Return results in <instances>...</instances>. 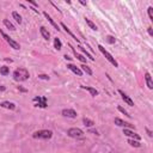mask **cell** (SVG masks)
Masks as SVG:
<instances>
[{"label":"cell","mask_w":153,"mask_h":153,"mask_svg":"<svg viewBox=\"0 0 153 153\" xmlns=\"http://www.w3.org/2000/svg\"><path fill=\"white\" fill-rule=\"evenodd\" d=\"M117 110H119V111H121V113H122L123 115H126V116H128V117H130V116H132V115H129V114H128V111H127V110H126V109H124V108H122V106H120V105L117 106Z\"/></svg>","instance_id":"28"},{"label":"cell","mask_w":153,"mask_h":153,"mask_svg":"<svg viewBox=\"0 0 153 153\" xmlns=\"http://www.w3.org/2000/svg\"><path fill=\"white\" fill-rule=\"evenodd\" d=\"M67 135L72 139H80L84 137V132L80 128H69L67 130Z\"/></svg>","instance_id":"6"},{"label":"cell","mask_w":153,"mask_h":153,"mask_svg":"<svg viewBox=\"0 0 153 153\" xmlns=\"http://www.w3.org/2000/svg\"><path fill=\"white\" fill-rule=\"evenodd\" d=\"M0 106L5 108V109H8V110H14L16 109V104L12 103V102H8V101H5L3 103H0Z\"/></svg>","instance_id":"12"},{"label":"cell","mask_w":153,"mask_h":153,"mask_svg":"<svg viewBox=\"0 0 153 153\" xmlns=\"http://www.w3.org/2000/svg\"><path fill=\"white\" fill-rule=\"evenodd\" d=\"M6 90V87L5 86H3V85H0V92H3V91H5Z\"/></svg>","instance_id":"36"},{"label":"cell","mask_w":153,"mask_h":153,"mask_svg":"<svg viewBox=\"0 0 153 153\" xmlns=\"http://www.w3.org/2000/svg\"><path fill=\"white\" fill-rule=\"evenodd\" d=\"M40 32H41L42 37H43L44 40H47V41L50 40V32L47 30V28H44V26H41V28H40Z\"/></svg>","instance_id":"15"},{"label":"cell","mask_w":153,"mask_h":153,"mask_svg":"<svg viewBox=\"0 0 153 153\" xmlns=\"http://www.w3.org/2000/svg\"><path fill=\"white\" fill-rule=\"evenodd\" d=\"M61 26H62V28H64V29H65V31H66V32H67V34H68L69 36H72V38H73V40H75V41H77L78 43L80 42V40H79V38L77 37V36H75V35H74L73 32H72V31H71V29L68 28V26H67V25H66L65 23H61Z\"/></svg>","instance_id":"14"},{"label":"cell","mask_w":153,"mask_h":153,"mask_svg":"<svg viewBox=\"0 0 153 153\" xmlns=\"http://www.w3.org/2000/svg\"><path fill=\"white\" fill-rule=\"evenodd\" d=\"M146 132H147V134H148V137H151V138L153 137V134H152V132H151V130H150L148 128H146Z\"/></svg>","instance_id":"35"},{"label":"cell","mask_w":153,"mask_h":153,"mask_svg":"<svg viewBox=\"0 0 153 153\" xmlns=\"http://www.w3.org/2000/svg\"><path fill=\"white\" fill-rule=\"evenodd\" d=\"M40 79H43V80H49L50 78H49V75H47V74H38L37 75Z\"/></svg>","instance_id":"31"},{"label":"cell","mask_w":153,"mask_h":153,"mask_svg":"<svg viewBox=\"0 0 153 153\" xmlns=\"http://www.w3.org/2000/svg\"><path fill=\"white\" fill-rule=\"evenodd\" d=\"M109 153H113V152H109Z\"/></svg>","instance_id":"38"},{"label":"cell","mask_w":153,"mask_h":153,"mask_svg":"<svg viewBox=\"0 0 153 153\" xmlns=\"http://www.w3.org/2000/svg\"><path fill=\"white\" fill-rule=\"evenodd\" d=\"M61 114H62V116H65V117H68V119H75L77 116H78L77 111L73 110V109H64V110L61 111Z\"/></svg>","instance_id":"8"},{"label":"cell","mask_w":153,"mask_h":153,"mask_svg":"<svg viewBox=\"0 0 153 153\" xmlns=\"http://www.w3.org/2000/svg\"><path fill=\"white\" fill-rule=\"evenodd\" d=\"M89 133H92L95 135H99V133H98V130H96V129H89Z\"/></svg>","instance_id":"32"},{"label":"cell","mask_w":153,"mask_h":153,"mask_svg":"<svg viewBox=\"0 0 153 153\" xmlns=\"http://www.w3.org/2000/svg\"><path fill=\"white\" fill-rule=\"evenodd\" d=\"M4 25L6 26V28L8 29V30H11V31H14L16 30V28H14V25L8 21V19H4Z\"/></svg>","instance_id":"20"},{"label":"cell","mask_w":153,"mask_h":153,"mask_svg":"<svg viewBox=\"0 0 153 153\" xmlns=\"http://www.w3.org/2000/svg\"><path fill=\"white\" fill-rule=\"evenodd\" d=\"M147 29H148V34H150L151 36H153V30H152V26H148Z\"/></svg>","instance_id":"34"},{"label":"cell","mask_w":153,"mask_h":153,"mask_svg":"<svg viewBox=\"0 0 153 153\" xmlns=\"http://www.w3.org/2000/svg\"><path fill=\"white\" fill-rule=\"evenodd\" d=\"M85 22H86V24H87V25H89L92 30H95V31H97V30H98V29H97V26H96V24H95L92 21H90L89 18H85Z\"/></svg>","instance_id":"26"},{"label":"cell","mask_w":153,"mask_h":153,"mask_svg":"<svg viewBox=\"0 0 153 153\" xmlns=\"http://www.w3.org/2000/svg\"><path fill=\"white\" fill-rule=\"evenodd\" d=\"M43 16L46 17V19H48V22H49V23H50V24L54 26V28H55V30H58V31H60V30H61V29L59 28L58 23H55V22H54V19H53V18H51V17H50V16H49L47 12H43Z\"/></svg>","instance_id":"13"},{"label":"cell","mask_w":153,"mask_h":153,"mask_svg":"<svg viewBox=\"0 0 153 153\" xmlns=\"http://www.w3.org/2000/svg\"><path fill=\"white\" fill-rule=\"evenodd\" d=\"M67 68H68L69 71L73 72L74 74H77L78 77H82V75H83V71L80 69L78 66H74L73 64H67Z\"/></svg>","instance_id":"11"},{"label":"cell","mask_w":153,"mask_h":153,"mask_svg":"<svg viewBox=\"0 0 153 153\" xmlns=\"http://www.w3.org/2000/svg\"><path fill=\"white\" fill-rule=\"evenodd\" d=\"M79 49H80V50H82V51H83V53L85 54V55H86V58H89V59H90V60H91V61H95V58H93V56L91 55V54H89V53L86 51V49H85L84 47H82V46H79Z\"/></svg>","instance_id":"27"},{"label":"cell","mask_w":153,"mask_h":153,"mask_svg":"<svg viewBox=\"0 0 153 153\" xmlns=\"http://www.w3.org/2000/svg\"><path fill=\"white\" fill-rule=\"evenodd\" d=\"M114 122H115L116 126H119V127H123V128H133V127H134L133 124H130V123H128V122H126V121L121 120L120 117H116Z\"/></svg>","instance_id":"9"},{"label":"cell","mask_w":153,"mask_h":153,"mask_svg":"<svg viewBox=\"0 0 153 153\" xmlns=\"http://www.w3.org/2000/svg\"><path fill=\"white\" fill-rule=\"evenodd\" d=\"M80 67H82V71H83V72H85L86 74H89V75H92V74H93L92 69L90 68V67H89L87 65H82V66H80Z\"/></svg>","instance_id":"22"},{"label":"cell","mask_w":153,"mask_h":153,"mask_svg":"<svg viewBox=\"0 0 153 153\" xmlns=\"http://www.w3.org/2000/svg\"><path fill=\"white\" fill-rule=\"evenodd\" d=\"M34 105L37 106V108H42V109H46L48 106V103H47V97L44 96H38V97H35L34 99Z\"/></svg>","instance_id":"4"},{"label":"cell","mask_w":153,"mask_h":153,"mask_svg":"<svg viewBox=\"0 0 153 153\" xmlns=\"http://www.w3.org/2000/svg\"><path fill=\"white\" fill-rule=\"evenodd\" d=\"M8 73H10V67H7V66L0 67V74L1 75H8Z\"/></svg>","instance_id":"23"},{"label":"cell","mask_w":153,"mask_h":153,"mask_svg":"<svg viewBox=\"0 0 153 153\" xmlns=\"http://www.w3.org/2000/svg\"><path fill=\"white\" fill-rule=\"evenodd\" d=\"M147 11H148V17H150V21H152V22H153V7H152V6H150V7L147 8Z\"/></svg>","instance_id":"30"},{"label":"cell","mask_w":153,"mask_h":153,"mask_svg":"<svg viewBox=\"0 0 153 153\" xmlns=\"http://www.w3.org/2000/svg\"><path fill=\"white\" fill-rule=\"evenodd\" d=\"M123 134L126 137H128V138H130V139H134V140H138V141H140L141 140V137L139 135L138 133H134L133 130H130V129H128V128H124L123 129Z\"/></svg>","instance_id":"7"},{"label":"cell","mask_w":153,"mask_h":153,"mask_svg":"<svg viewBox=\"0 0 153 153\" xmlns=\"http://www.w3.org/2000/svg\"><path fill=\"white\" fill-rule=\"evenodd\" d=\"M145 82H146L147 87L150 90H152L153 89V82H152V77H151V74L148 73V72H146V73H145Z\"/></svg>","instance_id":"18"},{"label":"cell","mask_w":153,"mask_h":153,"mask_svg":"<svg viewBox=\"0 0 153 153\" xmlns=\"http://www.w3.org/2000/svg\"><path fill=\"white\" fill-rule=\"evenodd\" d=\"M106 42L110 43V44H114V43L116 42V38L114 37V36H110V35H109V36H106Z\"/></svg>","instance_id":"29"},{"label":"cell","mask_w":153,"mask_h":153,"mask_svg":"<svg viewBox=\"0 0 153 153\" xmlns=\"http://www.w3.org/2000/svg\"><path fill=\"white\" fill-rule=\"evenodd\" d=\"M119 93L121 95V97H122V99L124 101V103H127L129 106H134V102H133V99H132V98H130L127 93H124V92L122 91V90H119Z\"/></svg>","instance_id":"10"},{"label":"cell","mask_w":153,"mask_h":153,"mask_svg":"<svg viewBox=\"0 0 153 153\" xmlns=\"http://www.w3.org/2000/svg\"><path fill=\"white\" fill-rule=\"evenodd\" d=\"M64 58H65V59H66V60H71V59H72V58H69V56H68V55H67V54H66V55H65V56H64Z\"/></svg>","instance_id":"37"},{"label":"cell","mask_w":153,"mask_h":153,"mask_svg":"<svg viewBox=\"0 0 153 153\" xmlns=\"http://www.w3.org/2000/svg\"><path fill=\"white\" fill-rule=\"evenodd\" d=\"M12 17L14 18V21L18 23V24H22V16L19 14V13H18V12H12Z\"/></svg>","instance_id":"24"},{"label":"cell","mask_w":153,"mask_h":153,"mask_svg":"<svg viewBox=\"0 0 153 153\" xmlns=\"http://www.w3.org/2000/svg\"><path fill=\"white\" fill-rule=\"evenodd\" d=\"M68 47L72 49V51L74 53V56H75L78 60H80L82 62H84V64H85V62H86V58H85L84 55H82V54H78V53H77V50H75L73 47H72V44H69V43H68Z\"/></svg>","instance_id":"16"},{"label":"cell","mask_w":153,"mask_h":153,"mask_svg":"<svg viewBox=\"0 0 153 153\" xmlns=\"http://www.w3.org/2000/svg\"><path fill=\"white\" fill-rule=\"evenodd\" d=\"M30 78V73L29 71L26 68H17L14 72H13V79L16 82H25Z\"/></svg>","instance_id":"1"},{"label":"cell","mask_w":153,"mask_h":153,"mask_svg":"<svg viewBox=\"0 0 153 153\" xmlns=\"http://www.w3.org/2000/svg\"><path fill=\"white\" fill-rule=\"evenodd\" d=\"M54 48L56 50H61V48H62V43H61L60 38H58V37L54 38Z\"/></svg>","instance_id":"21"},{"label":"cell","mask_w":153,"mask_h":153,"mask_svg":"<svg viewBox=\"0 0 153 153\" xmlns=\"http://www.w3.org/2000/svg\"><path fill=\"white\" fill-rule=\"evenodd\" d=\"M98 49H99V51L103 54V55L105 56V59L108 60V61H109L110 62V64L111 65H114L115 67H119V64H117V61H116L114 58H113V55H111V54L109 53V51H108V50H105V48L102 46V44H98Z\"/></svg>","instance_id":"3"},{"label":"cell","mask_w":153,"mask_h":153,"mask_svg":"<svg viewBox=\"0 0 153 153\" xmlns=\"http://www.w3.org/2000/svg\"><path fill=\"white\" fill-rule=\"evenodd\" d=\"M0 34H1V36H3V37H4V40L8 43V44H10V47L11 48H13V49H16V50H19L21 49V46H19V43H18V42H16L14 40H12L11 37H10V36H8V35H6L3 30H0Z\"/></svg>","instance_id":"5"},{"label":"cell","mask_w":153,"mask_h":153,"mask_svg":"<svg viewBox=\"0 0 153 153\" xmlns=\"http://www.w3.org/2000/svg\"><path fill=\"white\" fill-rule=\"evenodd\" d=\"M83 90H86V91H89L90 92V95H91L92 97H96V96H98V91L95 89V87H91V86H84V85H82L80 86Z\"/></svg>","instance_id":"17"},{"label":"cell","mask_w":153,"mask_h":153,"mask_svg":"<svg viewBox=\"0 0 153 153\" xmlns=\"http://www.w3.org/2000/svg\"><path fill=\"white\" fill-rule=\"evenodd\" d=\"M18 90H19L21 92H28V90L24 89V87H22V86H18Z\"/></svg>","instance_id":"33"},{"label":"cell","mask_w":153,"mask_h":153,"mask_svg":"<svg viewBox=\"0 0 153 153\" xmlns=\"http://www.w3.org/2000/svg\"><path fill=\"white\" fill-rule=\"evenodd\" d=\"M83 123H84L85 127H89V128H91V127H93V126H95V122L92 120L87 119V117H84L83 119Z\"/></svg>","instance_id":"19"},{"label":"cell","mask_w":153,"mask_h":153,"mask_svg":"<svg viewBox=\"0 0 153 153\" xmlns=\"http://www.w3.org/2000/svg\"><path fill=\"white\" fill-rule=\"evenodd\" d=\"M53 137V132L49 129H41L32 134L34 139H42V140H49Z\"/></svg>","instance_id":"2"},{"label":"cell","mask_w":153,"mask_h":153,"mask_svg":"<svg viewBox=\"0 0 153 153\" xmlns=\"http://www.w3.org/2000/svg\"><path fill=\"white\" fill-rule=\"evenodd\" d=\"M128 143H129L130 146H133V147H140V146H141L140 141L134 140V139H129V140H128Z\"/></svg>","instance_id":"25"}]
</instances>
